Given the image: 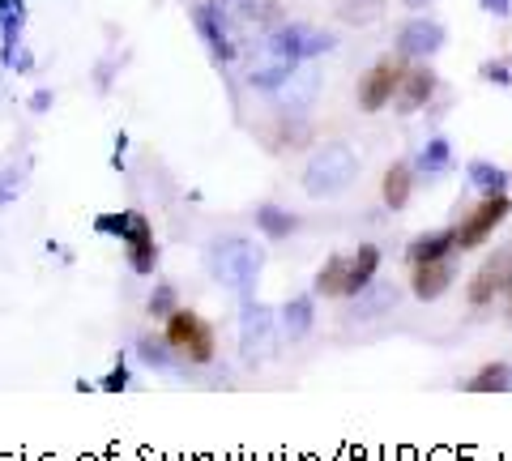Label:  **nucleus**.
<instances>
[{"mask_svg": "<svg viewBox=\"0 0 512 461\" xmlns=\"http://www.w3.org/2000/svg\"><path fill=\"white\" fill-rule=\"evenodd\" d=\"M359 176V158L350 146H342V141H329V146H320L308 167H303V193H308L312 201H325V197H342L350 184H355Z\"/></svg>", "mask_w": 512, "mask_h": 461, "instance_id": "nucleus-1", "label": "nucleus"}, {"mask_svg": "<svg viewBox=\"0 0 512 461\" xmlns=\"http://www.w3.org/2000/svg\"><path fill=\"white\" fill-rule=\"evenodd\" d=\"M261 265H265V252L256 248L252 240H239V235H231V240H218L210 248V274L214 282L231 286V291L248 295L256 278H261Z\"/></svg>", "mask_w": 512, "mask_h": 461, "instance_id": "nucleus-2", "label": "nucleus"}, {"mask_svg": "<svg viewBox=\"0 0 512 461\" xmlns=\"http://www.w3.org/2000/svg\"><path fill=\"white\" fill-rule=\"evenodd\" d=\"M94 227H99L103 235H120V240L128 244V265H133V274H154L158 248H154V227L146 222V214H137V210L103 214Z\"/></svg>", "mask_w": 512, "mask_h": 461, "instance_id": "nucleus-3", "label": "nucleus"}, {"mask_svg": "<svg viewBox=\"0 0 512 461\" xmlns=\"http://www.w3.org/2000/svg\"><path fill=\"white\" fill-rule=\"evenodd\" d=\"M278 316L274 308L265 304H244V312H239V359L248 363V368H261V363L274 359L278 351Z\"/></svg>", "mask_w": 512, "mask_h": 461, "instance_id": "nucleus-4", "label": "nucleus"}, {"mask_svg": "<svg viewBox=\"0 0 512 461\" xmlns=\"http://www.w3.org/2000/svg\"><path fill=\"white\" fill-rule=\"evenodd\" d=\"M167 346L171 351H180L188 363H210L214 359V329L201 321L197 312H184V308H175L167 316Z\"/></svg>", "mask_w": 512, "mask_h": 461, "instance_id": "nucleus-5", "label": "nucleus"}, {"mask_svg": "<svg viewBox=\"0 0 512 461\" xmlns=\"http://www.w3.org/2000/svg\"><path fill=\"white\" fill-rule=\"evenodd\" d=\"M508 214H512V197H508V193L483 197V205H478V210L457 227V248L470 252V248H478V244H487L491 235H495V227H500Z\"/></svg>", "mask_w": 512, "mask_h": 461, "instance_id": "nucleus-6", "label": "nucleus"}, {"mask_svg": "<svg viewBox=\"0 0 512 461\" xmlns=\"http://www.w3.org/2000/svg\"><path fill=\"white\" fill-rule=\"evenodd\" d=\"M299 65H303V60H299L295 52H286V47H282L274 35H269V39L261 43V56H256L248 82H252L256 90H282V82H286V77H291Z\"/></svg>", "mask_w": 512, "mask_h": 461, "instance_id": "nucleus-7", "label": "nucleus"}, {"mask_svg": "<svg viewBox=\"0 0 512 461\" xmlns=\"http://www.w3.org/2000/svg\"><path fill=\"white\" fill-rule=\"evenodd\" d=\"M402 77H406V69L397 65V60H376V65L363 73V82H359V107L363 111L389 107L397 99V86H402Z\"/></svg>", "mask_w": 512, "mask_h": 461, "instance_id": "nucleus-8", "label": "nucleus"}, {"mask_svg": "<svg viewBox=\"0 0 512 461\" xmlns=\"http://www.w3.org/2000/svg\"><path fill=\"white\" fill-rule=\"evenodd\" d=\"M500 291H512V252H500V257H487L478 265V274L470 278V304L474 308H487Z\"/></svg>", "mask_w": 512, "mask_h": 461, "instance_id": "nucleus-9", "label": "nucleus"}, {"mask_svg": "<svg viewBox=\"0 0 512 461\" xmlns=\"http://www.w3.org/2000/svg\"><path fill=\"white\" fill-rule=\"evenodd\" d=\"M440 47H444V26L431 18H414L402 26V35H397V56H406V60H427V56H436Z\"/></svg>", "mask_w": 512, "mask_h": 461, "instance_id": "nucleus-10", "label": "nucleus"}, {"mask_svg": "<svg viewBox=\"0 0 512 461\" xmlns=\"http://www.w3.org/2000/svg\"><path fill=\"white\" fill-rule=\"evenodd\" d=\"M397 286L393 282H372V286H363V291L350 299V308H346V325H363V321H376V316H384L389 308H397Z\"/></svg>", "mask_w": 512, "mask_h": 461, "instance_id": "nucleus-11", "label": "nucleus"}, {"mask_svg": "<svg viewBox=\"0 0 512 461\" xmlns=\"http://www.w3.org/2000/svg\"><path fill=\"white\" fill-rule=\"evenodd\" d=\"M457 282V269L453 261H423V265H414V278H410V291L414 299H423V304H431V299H440L448 286Z\"/></svg>", "mask_w": 512, "mask_h": 461, "instance_id": "nucleus-12", "label": "nucleus"}, {"mask_svg": "<svg viewBox=\"0 0 512 461\" xmlns=\"http://www.w3.org/2000/svg\"><path fill=\"white\" fill-rule=\"evenodd\" d=\"M431 94H436V73L427 65H414V69H406L402 86H397V111H402V116H414L419 107L431 103Z\"/></svg>", "mask_w": 512, "mask_h": 461, "instance_id": "nucleus-13", "label": "nucleus"}, {"mask_svg": "<svg viewBox=\"0 0 512 461\" xmlns=\"http://www.w3.org/2000/svg\"><path fill=\"white\" fill-rule=\"evenodd\" d=\"M376 269H380V248L376 244H359V252H350L346 257V299H355L363 286H372Z\"/></svg>", "mask_w": 512, "mask_h": 461, "instance_id": "nucleus-14", "label": "nucleus"}, {"mask_svg": "<svg viewBox=\"0 0 512 461\" xmlns=\"http://www.w3.org/2000/svg\"><path fill=\"white\" fill-rule=\"evenodd\" d=\"M278 321H282V338H286V342H303V338L312 333V325H316V304H312V295L286 299Z\"/></svg>", "mask_w": 512, "mask_h": 461, "instance_id": "nucleus-15", "label": "nucleus"}, {"mask_svg": "<svg viewBox=\"0 0 512 461\" xmlns=\"http://www.w3.org/2000/svg\"><path fill=\"white\" fill-rule=\"evenodd\" d=\"M453 252H457V227H444V231L419 235V240L406 248V257H410V265H423V261H444V257H453Z\"/></svg>", "mask_w": 512, "mask_h": 461, "instance_id": "nucleus-16", "label": "nucleus"}, {"mask_svg": "<svg viewBox=\"0 0 512 461\" xmlns=\"http://www.w3.org/2000/svg\"><path fill=\"white\" fill-rule=\"evenodd\" d=\"M316 86H320V73H316L312 60H303V65H299V69L282 82V90H278V94H282V103L291 107V111H303V107H308V103L316 99Z\"/></svg>", "mask_w": 512, "mask_h": 461, "instance_id": "nucleus-17", "label": "nucleus"}, {"mask_svg": "<svg viewBox=\"0 0 512 461\" xmlns=\"http://www.w3.org/2000/svg\"><path fill=\"white\" fill-rule=\"evenodd\" d=\"M197 30H201V39L210 43L214 60H222V65H227V60H235V35L218 22V13H214L210 5H201V9H197Z\"/></svg>", "mask_w": 512, "mask_h": 461, "instance_id": "nucleus-18", "label": "nucleus"}, {"mask_svg": "<svg viewBox=\"0 0 512 461\" xmlns=\"http://www.w3.org/2000/svg\"><path fill=\"white\" fill-rule=\"evenodd\" d=\"M410 188H414L410 163H393L389 171H384V180H380V197H384V205H389V210H406Z\"/></svg>", "mask_w": 512, "mask_h": 461, "instance_id": "nucleus-19", "label": "nucleus"}, {"mask_svg": "<svg viewBox=\"0 0 512 461\" xmlns=\"http://www.w3.org/2000/svg\"><path fill=\"white\" fill-rule=\"evenodd\" d=\"M466 176H470V184H474L483 197L508 193V171H504V167H495V163H487V158H474V163L466 167Z\"/></svg>", "mask_w": 512, "mask_h": 461, "instance_id": "nucleus-20", "label": "nucleus"}, {"mask_svg": "<svg viewBox=\"0 0 512 461\" xmlns=\"http://www.w3.org/2000/svg\"><path fill=\"white\" fill-rule=\"evenodd\" d=\"M508 389H512L508 363H483V368L466 380V393H508Z\"/></svg>", "mask_w": 512, "mask_h": 461, "instance_id": "nucleus-21", "label": "nucleus"}, {"mask_svg": "<svg viewBox=\"0 0 512 461\" xmlns=\"http://www.w3.org/2000/svg\"><path fill=\"white\" fill-rule=\"evenodd\" d=\"M312 291L325 295V299H346V257H329L325 269L316 274Z\"/></svg>", "mask_w": 512, "mask_h": 461, "instance_id": "nucleus-22", "label": "nucleus"}, {"mask_svg": "<svg viewBox=\"0 0 512 461\" xmlns=\"http://www.w3.org/2000/svg\"><path fill=\"white\" fill-rule=\"evenodd\" d=\"M256 227H261V235H269V240H286V235L299 227V218L278 210V205H261V210H256Z\"/></svg>", "mask_w": 512, "mask_h": 461, "instance_id": "nucleus-23", "label": "nucleus"}, {"mask_svg": "<svg viewBox=\"0 0 512 461\" xmlns=\"http://www.w3.org/2000/svg\"><path fill=\"white\" fill-rule=\"evenodd\" d=\"M214 13H218V22L235 35V26H248L256 18V0H205Z\"/></svg>", "mask_w": 512, "mask_h": 461, "instance_id": "nucleus-24", "label": "nucleus"}, {"mask_svg": "<svg viewBox=\"0 0 512 461\" xmlns=\"http://www.w3.org/2000/svg\"><path fill=\"white\" fill-rule=\"evenodd\" d=\"M453 167V150H448V141L444 137H431L423 154H419V171L423 176H440V171Z\"/></svg>", "mask_w": 512, "mask_h": 461, "instance_id": "nucleus-25", "label": "nucleus"}, {"mask_svg": "<svg viewBox=\"0 0 512 461\" xmlns=\"http://www.w3.org/2000/svg\"><path fill=\"white\" fill-rule=\"evenodd\" d=\"M338 13H342V22H350V26H372L384 13V0H342Z\"/></svg>", "mask_w": 512, "mask_h": 461, "instance_id": "nucleus-26", "label": "nucleus"}, {"mask_svg": "<svg viewBox=\"0 0 512 461\" xmlns=\"http://www.w3.org/2000/svg\"><path fill=\"white\" fill-rule=\"evenodd\" d=\"M22 184H26V180H22L18 167H0V210L22 197Z\"/></svg>", "mask_w": 512, "mask_h": 461, "instance_id": "nucleus-27", "label": "nucleus"}, {"mask_svg": "<svg viewBox=\"0 0 512 461\" xmlns=\"http://www.w3.org/2000/svg\"><path fill=\"white\" fill-rule=\"evenodd\" d=\"M141 355H146L150 368H171V359H167V338L163 342H154V338H141Z\"/></svg>", "mask_w": 512, "mask_h": 461, "instance_id": "nucleus-28", "label": "nucleus"}, {"mask_svg": "<svg viewBox=\"0 0 512 461\" xmlns=\"http://www.w3.org/2000/svg\"><path fill=\"white\" fill-rule=\"evenodd\" d=\"M171 312H175V291H171V286H158V291L150 295V316H163V321H167Z\"/></svg>", "mask_w": 512, "mask_h": 461, "instance_id": "nucleus-29", "label": "nucleus"}, {"mask_svg": "<svg viewBox=\"0 0 512 461\" xmlns=\"http://www.w3.org/2000/svg\"><path fill=\"white\" fill-rule=\"evenodd\" d=\"M99 389H103V393H124V389H128V368H124V363H116V368L103 376Z\"/></svg>", "mask_w": 512, "mask_h": 461, "instance_id": "nucleus-30", "label": "nucleus"}, {"mask_svg": "<svg viewBox=\"0 0 512 461\" xmlns=\"http://www.w3.org/2000/svg\"><path fill=\"white\" fill-rule=\"evenodd\" d=\"M483 77H487V82H495V86H512L508 65H495V60H491V65H483Z\"/></svg>", "mask_w": 512, "mask_h": 461, "instance_id": "nucleus-31", "label": "nucleus"}, {"mask_svg": "<svg viewBox=\"0 0 512 461\" xmlns=\"http://www.w3.org/2000/svg\"><path fill=\"white\" fill-rule=\"evenodd\" d=\"M483 5V13H491V18H508L512 13V0H478Z\"/></svg>", "mask_w": 512, "mask_h": 461, "instance_id": "nucleus-32", "label": "nucleus"}, {"mask_svg": "<svg viewBox=\"0 0 512 461\" xmlns=\"http://www.w3.org/2000/svg\"><path fill=\"white\" fill-rule=\"evenodd\" d=\"M47 103H52V94H47V90H39L35 99H30V107H35V111H47Z\"/></svg>", "mask_w": 512, "mask_h": 461, "instance_id": "nucleus-33", "label": "nucleus"}, {"mask_svg": "<svg viewBox=\"0 0 512 461\" xmlns=\"http://www.w3.org/2000/svg\"><path fill=\"white\" fill-rule=\"evenodd\" d=\"M402 5H410V9H423V5H427V0H402Z\"/></svg>", "mask_w": 512, "mask_h": 461, "instance_id": "nucleus-34", "label": "nucleus"}, {"mask_svg": "<svg viewBox=\"0 0 512 461\" xmlns=\"http://www.w3.org/2000/svg\"><path fill=\"white\" fill-rule=\"evenodd\" d=\"M508 316H512V299H508Z\"/></svg>", "mask_w": 512, "mask_h": 461, "instance_id": "nucleus-35", "label": "nucleus"}, {"mask_svg": "<svg viewBox=\"0 0 512 461\" xmlns=\"http://www.w3.org/2000/svg\"><path fill=\"white\" fill-rule=\"evenodd\" d=\"M508 393H512V389H508Z\"/></svg>", "mask_w": 512, "mask_h": 461, "instance_id": "nucleus-36", "label": "nucleus"}]
</instances>
